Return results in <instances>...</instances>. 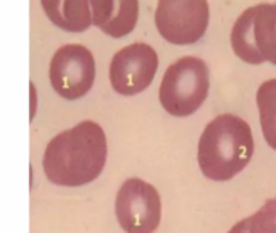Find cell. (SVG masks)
I'll use <instances>...</instances> for the list:
<instances>
[{
    "label": "cell",
    "instance_id": "7a4b0ae2",
    "mask_svg": "<svg viewBox=\"0 0 276 233\" xmlns=\"http://www.w3.org/2000/svg\"><path fill=\"white\" fill-rule=\"evenodd\" d=\"M249 123L233 113H223L207 125L199 140L197 162L209 180L228 181L241 173L254 155Z\"/></svg>",
    "mask_w": 276,
    "mask_h": 233
},
{
    "label": "cell",
    "instance_id": "52a82bcc",
    "mask_svg": "<svg viewBox=\"0 0 276 233\" xmlns=\"http://www.w3.org/2000/svg\"><path fill=\"white\" fill-rule=\"evenodd\" d=\"M209 18L207 0H159L155 26L165 41L187 46L205 34Z\"/></svg>",
    "mask_w": 276,
    "mask_h": 233
},
{
    "label": "cell",
    "instance_id": "6da1fadb",
    "mask_svg": "<svg viewBox=\"0 0 276 233\" xmlns=\"http://www.w3.org/2000/svg\"><path fill=\"white\" fill-rule=\"evenodd\" d=\"M107 162V138L102 127L84 120L49 141L44 172L58 186H83L94 181Z\"/></svg>",
    "mask_w": 276,
    "mask_h": 233
},
{
    "label": "cell",
    "instance_id": "4fadbf2b",
    "mask_svg": "<svg viewBox=\"0 0 276 233\" xmlns=\"http://www.w3.org/2000/svg\"><path fill=\"white\" fill-rule=\"evenodd\" d=\"M228 233H249V230H247V219L239 220L236 225L231 227V230Z\"/></svg>",
    "mask_w": 276,
    "mask_h": 233
},
{
    "label": "cell",
    "instance_id": "8992f818",
    "mask_svg": "<svg viewBox=\"0 0 276 233\" xmlns=\"http://www.w3.org/2000/svg\"><path fill=\"white\" fill-rule=\"evenodd\" d=\"M54 91L68 100H76L92 89L96 81V60L81 44H66L54 54L49 67Z\"/></svg>",
    "mask_w": 276,
    "mask_h": 233
},
{
    "label": "cell",
    "instance_id": "277c9868",
    "mask_svg": "<svg viewBox=\"0 0 276 233\" xmlns=\"http://www.w3.org/2000/svg\"><path fill=\"white\" fill-rule=\"evenodd\" d=\"M234 54L250 65H276V5L259 3L244 10L231 33Z\"/></svg>",
    "mask_w": 276,
    "mask_h": 233
},
{
    "label": "cell",
    "instance_id": "5b68a950",
    "mask_svg": "<svg viewBox=\"0 0 276 233\" xmlns=\"http://www.w3.org/2000/svg\"><path fill=\"white\" fill-rule=\"evenodd\" d=\"M115 216L126 233H154L162 220L159 191L141 178H128L116 193Z\"/></svg>",
    "mask_w": 276,
    "mask_h": 233
},
{
    "label": "cell",
    "instance_id": "8fae6325",
    "mask_svg": "<svg viewBox=\"0 0 276 233\" xmlns=\"http://www.w3.org/2000/svg\"><path fill=\"white\" fill-rule=\"evenodd\" d=\"M262 133L268 146L276 151V79H268L257 91Z\"/></svg>",
    "mask_w": 276,
    "mask_h": 233
},
{
    "label": "cell",
    "instance_id": "ba28073f",
    "mask_svg": "<svg viewBox=\"0 0 276 233\" xmlns=\"http://www.w3.org/2000/svg\"><path fill=\"white\" fill-rule=\"evenodd\" d=\"M159 70V55L149 44L134 42L113 55L110 64V83L121 96H136L152 84Z\"/></svg>",
    "mask_w": 276,
    "mask_h": 233
},
{
    "label": "cell",
    "instance_id": "30bf717a",
    "mask_svg": "<svg viewBox=\"0 0 276 233\" xmlns=\"http://www.w3.org/2000/svg\"><path fill=\"white\" fill-rule=\"evenodd\" d=\"M46 15L55 26L81 33L92 24L89 0H41Z\"/></svg>",
    "mask_w": 276,
    "mask_h": 233
},
{
    "label": "cell",
    "instance_id": "3957f363",
    "mask_svg": "<svg viewBox=\"0 0 276 233\" xmlns=\"http://www.w3.org/2000/svg\"><path fill=\"white\" fill-rule=\"evenodd\" d=\"M210 87L207 64L199 57H181L166 68L162 78L159 99L173 117H189L205 102Z\"/></svg>",
    "mask_w": 276,
    "mask_h": 233
},
{
    "label": "cell",
    "instance_id": "5bb4252c",
    "mask_svg": "<svg viewBox=\"0 0 276 233\" xmlns=\"http://www.w3.org/2000/svg\"><path fill=\"white\" fill-rule=\"evenodd\" d=\"M275 5H276V3H275Z\"/></svg>",
    "mask_w": 276,
    "mask_h": 233
},
{
    "label": "cell",
    "instance_id": "9c48e42d",
    "mask_svg": "<svg viewBox=\"0 0 276 233\" xmlns=\"http://www.w3.org/2000/svg\"><path fill=\"white\" fill-rule=\"evenodd\" d=\"M92 24L111 37H123L136 28L137 0H89Z\"/></svg>",
    "mask_w": 276,
    "mask_h": 233
},
{
    "label": "cell",
    "instance_id": "7c38bea8",
    "mask_svg": "<svg viewBox=\"0 0 276 233\" xmlns=\"http://www.w3.org/2000/svg\"><path fill=\"white\" fill-rule=\"evenodd\" d=\"M249 233H276V198L265 201L254 216L247 217Z\"/></svg>",
    "mask_w": 276,
    "mask_h": 233
}]
</instances>
